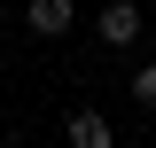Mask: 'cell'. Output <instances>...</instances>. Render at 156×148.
<instances>
[{
	"instance_id": "cell-1",
	"label": "cell",
	"mask_w": 156,
	"mask_h": 148,
	"mask_svg": "<svg viewBox=\"0 0 156 148\" xmlns=\"http://www.w3.org/2000/svg\"><path fill=\"white\" fill-rule=\"evenodd\" d=\"M94 31H101V47H117V55H125V47H140V8H133V0H109Z\"/></svg>"
},
{
	"instance_id": "cell-2",
	"label": "cell",
	"mask_w": 156,
	"mask_h": 148,
	"mask_svg": "<svg viewBox=\"0 0 156 148\" xmlns=\"http://www.w3.org/2000/svg\"><path fill=\"white\" fill-rule=\"evenodd\" d=\"M70 23H78L70 0H31V8H23V31H31V39H62Z\"/></svg>"
},
{
	"instance_id": "cell-3",
	"label": "cell",
	"mask_w": 156,
	"mask_h": 148,
	"mask_svg": "<svg viewBox=\"0 0 156 148\" xmlns=\"http://www.w3.org/2000/svg\"><path fill=\"white\" fill-rule=\"evenodd\" d=\"M62 132H70V148H109V140H117V125H109L101 109H70Z\"/></svg>"
},
{
	"instance_id": "cell-4",
	"label": "cell",
	"mask_w": 156,
	"mask_h": 148,
	"mask_svg": "<svg viewBox=\"0 0 156 148\" xmlns=\"http://www.w3.org/2000/svg\"><path fill=\"white\" fill-rule=\"evenodd\" d=\"M133 101L156 117V62H140V70H133Z\"/></svg>"
},
{
	"instance_id": "cell-5",
	"label": "cell",
	"mask_w": 156,
	"mask_h": 148,
	"mask_svg": "<svg viewBox=\"0 0 156 148\" xmlns=\"http://www.w3.org/2000/svg\"><path fill=\"white\" fill-rule=\"evenodd\" d=\"M0 39H8V16H0Z\"/></svg>"
}]
</instances>
